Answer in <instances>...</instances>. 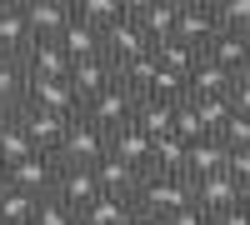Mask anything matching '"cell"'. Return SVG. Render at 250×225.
Wrapping results in <instances>:
<instances>
[{"instance_id": "6da1fadb", "label": "cell", "mask_w": 250, "mask_h": 225, "mask_svg": "<svg viewBox=\"0 0 250 225\" xmlns=\"http://www.w3.org/2000/svg\"><path fill=\"white\" fill-rule=\"evenodd\" d=\"M185 205H195V185L185 175H160L150 170L140 180V190H135V210H145L150 220H165V215H175Z\"/></svg>"}, {"instance_id": "7a4b0ae2", "label": "cell", "mask_w": 250, "mask_h": 225, "mask_svg": "<svg viewBox=\"0 0 250 225\" xmlns=\"http://www.w3.org/2000/svg\"><path fill=\"white\" fill-rule=\"evenodd\" d=\"M110 155V135L100 130V125H90L85 115L80 120H70V130H65V145H60V165H80V170H95L100 160Z\"/></svg>"}, {"instance_id": "3957f363", "label": "cell", "mask_w": 250, "mask_h": 225, "mask_svg": "<svg viewBox=\"0 0 250 225\" xmlns=\"http://www.w3.org/2000/svg\"><path fill=\"white\" fill-rule=\"evenodd\" d=\"M125 15L135 20L150 40V50L175 40V25H180V0H125Z\"/></svg>"}, {"instance_id": "277c9868", "label": "cell", "mask_w": 250, "mask_h": 225, "mask_svg": "<svg viewBox=\"0 0 250 225\" xmlns=\"http://www.w3.org/2000/svg\"><path fill=\"white\" fill-rule=\"evenodd\" d=\"M100 55L120 70V65H130V60H140V55H155V50H150V40H145V30L125 15V20H115V25L100 35Z\"/></svg>"}, {"instance_id": "5b68a950", "label": "cell", "mask_w": 250, "mask_h": 225, "mask_svg": "<svg viewBox=\"0 0 250 225\" xmlns=\"http://www.w3.org/2000/svg\"><path fill=\"white\" fill-rule=\"evenodd\" d=\"M25 105L50 110V115H65V120H80V115H85V100L75 95V85H70V80H30Z\"/></svg>"}, {"instance_id": "8992f818", "label": "cell", "mask_w": 250, "mask_h": 225, "mask_svg": "<svg viewBox=\"0 0 250 225\" xmlns=\"http://www.w3.org/2000/svg\"><path fill=\"white\" fill-rule=\"evenodd\" d=\"M15 120L25 125L30 145H35L40 155H60V145H65V130H70V120H65V115H50V110H35V105H20Z\"/></svg>"}, {"instance_id": "52a82bcc", "label": "cell", "mask_w": 250, "mask_h": 225, "mask_svg": "<svg viewBox=\"0 0 250 225\" xmlns=\"http://www.w3.org/2000/svg\"><path fill=\"white\" fill-rule=\"evenodd\" d=\"M130 115H135V95L125 90L120 80H115L110 90H100L95 100H85V120H90V125H100L105 135L120 130V125H130Z\"/></svg>"}, {"instance_id": "ba28073f", "label": "cell", "mask_w": 250, "mask_h": 225, "mask_svg": "<svg viewBox=\"0 0 250 225\" xmlns=\"http://www.w3.org/2000/svg\"><path fill=\"white\" fill-rule=\"evenodd\" d=\"M220 35V20H215V0H180V25H175V40L205 50L210 40Z\"/></svg>"}, {"instance_id": "9c48e42d", "label": "cell", "mask_w": 250, "mask_h": 225, "mask_svg": "<svg viewBox=\"0 0 250 225\" xmlns=\"http://www.w3.org/2000/svg\"><path fill=\"white\" fill-rule=\"evenodd\" d=\"M75 20V0H25V25L35 40H60Z\"/></svg>"}, {"instance_id": "30bf717a", "label": "cell", "mask_w": 250, "mask_h": 225, "mask_svg": "<svg viewBox=\"0 0 250 225\" xmlns=\"http://www.w3.org/2000/svg\"><path fill=\"white\" fill-rule=\"evenodd\" d=\"M110 155H115V160H125V165H135L140 175H150V165H155V140L145 135L135 120H130V125L110 130Z\"/></svg>"}, {"instance_id": "8fae6325", "label": "cell", "mask_w": 250, "mask_h": 225, "mask_svg": "<svg viewBox=\"0 0 250 225\" xmlns=\"http://www.w3.org/2000/svg\"><path fill=\"white\" fill-rule=\"evenodd\" d=\"M30 45H35V35L25 25V0H0V55L25 60Z\"/></svg>"}, {"instance_id": "7c38bea8", "label": "cell", "mask_w": 250, "mask_h": 225, "mask_svg": "<svg viewBox=\"0 0 250 225\" xmlns=\"http://www.w3.org/2000/svg\"><path fill=\"white\" fill-rule=\"evenodd\" d=\"M70 65L75 60L65 55L60 40H35V45L25 50V75L30 80H70Z\"/></svg>"}, {"instance_id": "4fadbf2b", "label": "cell", "mask_w": 250, "mask_h": 225, "mask_svg": "<svg viewBox=\"0 0 250 225\" xmlns=\"http://www.w3.org/2000/svg\"><path fill=\"white\" fill-rule=\"evenodd\" d=\"M190 185H195V205L210 215V220H215L220 210H230V205L245 200V190L230 180V170H225V175H200V180H190Z\"/></svg>"}, {"instance_id": "5bb4252c", "label": "cell", "mask_w": 250, "mask_h": 225, "mask_svg": "<svg viewBox=\"0 0 250 225\" xmlns=\"http://www.w3.org/2000/svg\"><path fill=\"white\" fill-rule=\"evenodd\" d=\"M55 175H60V160L55 155H30V160H20V165H10V185L45 200L55 190Z\"/></svg>"}, {"instance_id": "9a60e30c", "label": "cell", "mask_w": 250, "mask_h": 225, "mask_svg": "<svg viewBox=\"0 0 250 225\" xmlns=\"http://www.w3.org/2000/svg\"><path fill=\"white\" fill-rule=\"evenodd\" d=\"M55 200H65V205L80 215L90 205V200L100 195V185H95V170H80V165H60V175H55V190H50Z\"/></svg>"}, {"instance_id": "2e32d148", "label": "cell", "mask_w": 250, "mask_h": 225, "mask_svg": "<svg viewBox=\"0 0 250 225\" xmlns=\"http://www.w3.org/2000/svg\"><path fill=\"white\" fill-rule=\"evenodd\" d=\"M140 170L135 165H125V160H115V155H105L95 165V185H100V195H115V200H135V190H140Z\"/></svg>"}, {"instance_id": "e0dca14e", "label": "cell", "mask_w": 250, "mask_h": 225, "mask_svg": "<svg viewBox=\"0 0 250 225\" xmlns=\"http://www.w3.org/2000/svg\"><path fill=\"white\" fill-rule=\"evenodd\" d=\"M115 80H120V75H115V65H110L105 55H95V60H75V65H70V85H75L80 100H95L100 90H110Z\"/></svg>"}, {"instance_id": "ac0fdd59", "label": "cell", "mask_w": 250, "mask_h": 225, "mask_svg": "<svg viewBox=\"0 0 250 225\" xmlns=\"http://www.w3.org/2000/svg\"><path fill=\"white\" fill-rule=\"evenodd\" d=\"M230 170V145H225L220 135H205L190 145V165H185V175L200 180V175H225Z\"/></svg>"}, {"instance_id": "d6986e66", "label": "cell", "mask_w": 250, "mask_h": 225, "mask_svg": "<svg viewBox=\"0 0 250 225\" xmlns=\"http://www.w3.org/2000/svg\"><path fill=\"white\" fill-rule=\"evenodd\" d=\"M200 55H205V60H215V65H220V70H230V75H245V70H250V35H225V30H220Z\"/></svg>"}, {"instance_id": "ffe728a7", "label": "cell", "mask_w": 250, "mask_h": 225, "mask_svg": "<svg viewBox=\"0 0 250 225\" xmlns=\"http://www.w3.org/2000/svg\"><path fill=\"white\" fill-rule=\"evenodd\" d=\"M135 125L150 135V140H160V135H170V125H175V100H160V95H140L135 100Z\"/></svg>"}, {"instance_id": "44dd1931", "label": "cell", "mask_w": 250, "mask_h": 225, "mask_svg": "<svg viewBox=\"0 0 250 225\" xmlns=\"http://www.w3.org/2000/svg\"><path fill=\"white\" fill-rule=\"evenodd\" d=\"M25 90H30V75H25V60L15 55H0V110L15 115L25 105Z\"/></svg>"}, {"instance_id": "7402d4cb", "label": "cell", "mask_w": 250, "mask_h": 225, "mask_svg": "<svg viewBox=\"0 0 250 225\" xmlns=\"http://www.w3.org/2000/svg\"><path fill=\"white\" fill-rule=\"evenodd\" d=\"M230 85H235V75L200 55V65L190 70V80H185V95H195V100H200V95H230Z\"/></svg>"}, {"instance_id": "603a6c76", "label": "cell", "mask_w": 250, "mask_h": 225, "mask_svg": "<svg viewBox=\"0 0 250 225\" xmlns=\"http://www.w3.org/2000/svg\"><path fill=\"white\" fill-rule=\"evenodd\" d=\"M35 210H40V195L15 190L10 180L0 185V225H35Z\"/></svg>"}, {"instance_id": "cb8c5ba5", "label": "cell", "mask_w": 250, "mask_h": 225, "mask_svg": "<svg viewBox=\"0 0 250 225\" xmlns=\"http://www.w3.org/2000/svg\"><path fill=\"white\" fill-rule=\"evenodd\" d=\"M30 155H40V150L30 145L25 125H20L15 115H0V160H5V165H20V160H30Z\"/></svg>"}, {"instance_id": "d4e9b609", "label": "cell", "mask_w": 250, "mask_h": 225, "mask_svg": "<svg viewBox=\"0 0 250 225\" xmlns=\"http://www.w3.org/2000/svg\"><path fill=\"white\" fill-rule=\"evenodd\" d=\"M185 165H190V140H180L175 130L160 135V140H155V165H150V170H160V175H185ZM185 180H190V175H185Z\"/></svg>"}, {"instance_id": "484cf974", "label": "cell", "mask_w": 250, "mask_h": 225, "mask_svg": "<svg viewBox=\"0 0 250 225\" xmlns=\"http://www.w3.org/2000/svg\"><path fill=\"white\" fill-rule=\"evenodd\" d=\"M60 45H65V55L70 60H95L100 55V30L95 25H85V20H70V25H65V35H60Z\"/></svg>"}, {"instance_id": "4316f807", "label": "cell", "mask_w": 250, "mask_h": 225, "mask_svg": "<svg viewBox=\"0 0 250 225\" xmlns=\"http://www.w3.org/2000/svg\"><path fill=\"white\" fill-rule=\"evenodd\" d=\"M135 210V200H115V195H95L85 210H80V225H125V215Z\"/></svg>"}, {"instance_id": "83f0119b", "label": "cell", "mask_w": 250, "mask_h": 225, "mask_svg": "<svg viewBox=\"0 0 250 225\" xmlns=\"http://www.w3.org/2000/svg\"><path fill=\"white\" fill-rule=\"evenodd\" d=\"M155 60H160L170 75L190 80V70L200 65V50H195V45H185V40H165V45H155Z\"/></svg>"}, {"instance_id": "f1b7e54d", "label": "cell", "mask_w": 250, "mask_h": 225, "mask_svg": "<svg viewBox=\"0 0 250 225\" xmlns=\"http://www.w3.org/2000/svg\"><path fill=\"white\" fill-rule=\"evenodd\" d=\"M75 15L105 35L115 20H125V0H75Z\"/></svg>"}, {"instance_id": "f546056e", "label": "cell", "mask_w": 250, "mask_h": 225, "mask_svg": "<svg viewBox=\"0 0 250 225\" xmlns=\"http://www.w3.org/2000/svg\"><path fill=\"white\" fill-rule=\"evenodd\" d=\"M190 100H195V95H190ZM195 110H200V125H205V135H220V130L235 120V110H230V95H200V100H195Z\"/></svg>"}, {"instance_id": "4dcf8cb0", "label": "cell", "mask_w": 250, "mask_h": 225, "mask_svg": "<svg viewBox=\"0 0 250 225\" xmlns=\"http://www.w3.org/2000/svg\"><path fill=\"white\" fill-rule=\"evenodd\" d=\"M215 20L225 35H250V0H215Z\"/></svg>"}, {"instance_id": "1f68e13d", "label": "cell", "mask_w": 250, "mask_h": 225, "mask_svg": "<svg viewBox=\"0 0 250 225\" xmlns=\"http://www.w3.org/2000/svg\"><path fill=\"white\" fill-rule=\"evenodd\" d=\"M180 140H190V145H195V140H205V125H200V110H195V100L190 95H180L175 100V125H170Z\"/></svg>"}, {"instance_id": "d6a6232c", "label": "cell", "mask_w": 250, "mask_h": 225, "mask_svg": "<svg viewBox=\"0 0 250 225\" xmlns=\"http://www.w3.org/2000/svg\"><path fill=\"white\" fill-rule=\"evenodd\" d=\"M35 225H80V215L65 205V200L45 195V200H40V210H35Z\"/></svg>"}, {"instance_id": "836d02e7", "label": "cell", "mask_w": 250, "mask_h": 225, "mask_svg": "<svg viewBox=\"0 0 250 225\" xmlns=\"http://www.w3.org/2000/svg\"><path fill=\"white\" fill-rule=\"evenodd\" d=\"M220 140H225L230 150H250V120H245V115H235L230 125L220 130Z\"/></svg>"}, {"instance_id": "e575fe53", "label": "cell", "mask_w": 250, "mask_h": 225, "mask_svg": "<svg viewBox=\"0 0 250 225\" xmlns=\"http://www.w3.org/2000/svg\"><path fill=\"white\" fill-rule=\"evenodd\" d=\"M230 110L250 120V70H245V75H235V85H230Z\"/></svg>"}, {"instance_id": "d590c367", "label": "cell", "mask_w": 250, "mask_h": 225, "mask_svg": "<svg viewBox=\"0 0 250 225\" xmlns=\"http://www.w3.org/2000/svg\"><path fill=\"white\" fill-rule=\"evenodd\" d=\"M230 180L250 195V150H230Z\"/></svg>"}, {"instance_id": "8d00e7d4", "label": "cell", "mask_w": 250, "mask_h": 225, "mask_svg": "<svg viewBox=\"0 0 250 225\" xmlns=\"http://www.w3.org/2000/svg\"><path fill=\"white\" fill-rule=\"evenodd\" d=\"M160 225H210V215H205L200 205H185V210H175V215H165Z\"/></svg>"}, {"instance_id": "74e56055", "label": "cell", "mask_w": 250, "mask_h": 225, "mask_svg": "<svg viewBox=\"0 0 250 225\" xmlns=\"http://www.w3.org/2000/svg\"><path fill=\"white\" fill-rule=\"evenodd\" d=\"M210 225H250V205H245V200H240V205H230V210H220Z\"/></svg>"}, {"instance_id": "f35d334b", "label": "cell", "mask_w": 250, "mask_h": 225, "mask_svg": "<svg viewBox=\"0 0 250 225\" xmlns=\"http://www.w3.org/2000/svg\"><path fill=\"white\" fill-rule=\"evenodd\" d=\"M125 225H160V220H150L145 210H130V215H125Z\"/></svg>"}, {"instance_id": "ab89813d", "label": "cell", "mask_w": 250, "mask_h": 225, "mask_svg": "<svg viewBox=\"0 0 250 225\" xmlns=\"http://www.w3.org/2000/svg\"><path fill=\"white\" fill-rule=\"evenodd\" d=\"M5 180H10V165H5V160H0V185H5Z\"/></svg>"}, {"instance_id": "60d3db41", "label": "cell", "mask_w": 250, "mask_h": 225, "mask_svg": "<svg viewBox=\"0 0 250 225\" xmlns=\"http://www.w3.org/2000/svg\"><path fill=\"white\" fill-rule=\"evenodd\" d=\"M245 205H250V195H245Z\"/></svg>"}, {"instance_id": "b9f144b4", "label": "cell", "mask_w": 250, "mask_h": 225, "mask_svg": "<svg viewBox=\"0 0 250 225\" xmlns=\"http://www.w3.org/2000/svg\"><path fill=\"white\" fill-rule=\"evenodd\" d=\"M0 115H5V110H0Z\"/></svg>"}]
</instances>
